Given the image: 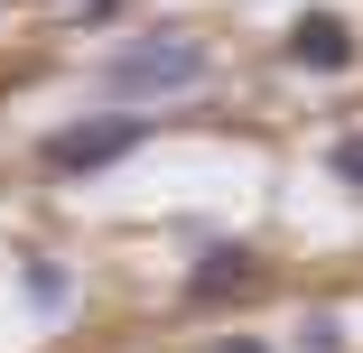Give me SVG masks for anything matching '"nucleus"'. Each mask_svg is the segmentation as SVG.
Here are the masks:
<instances>
[{
  "mask_svg": "<svg viewBox=\"0 0 363 353\" xmlns=\"http://www.w3.org/2000/svg\"><path fill=\"white\" fill-rule=\"evenodd\" d=\"M326 177L363 195V130H345V139H335V149H326Z\"/></svg>",
  "mask_w": 363,
  "mask_h": 353,
  "instance_id": "423d86ee",
  "label": "nucleus"
},
{
  "mask_svg": "<svg viewBox=\"0 0 363 353\" xmlns=\"http://www.w3.org/2000/svg\"><path fill=\"white\" fill-rule=\"evenodd\" d=\"M298 344H308V353H335L345 335H335V316H308V325H298Z\"/></svg>",
  "mask_w": 363,
  "mask_h": 353,
  "instance_id": "0eeeda50",
  "label": "nucleus"
},
{
  "mask_svg": "<svg viewBox=\"0 0 363 353\" xmlns=\"http://www.w3.org/2000/svg\"><path fill=\"white\" fill-rule=\"evenodd\" d=\"M214 353H270L261 335H224V344H214Z\"/></svg>",
  "mask_w": 363,
  "mask_h": 353,
  "instance_id": "6e6552de",
  "label": "nucleus"
},
{
  "mask_svg": "<svg viewBox=\"0 0 363 353\" xmlns=\"http://www.w3.org/2000/svg\"><path fill=\"white\" fill-rule=\"evenodd\" d=\"M242 289H261V260H252L242 242H205L196 270H186V298L214 307V298H242Z\"/></svg>",
  "mask_w": 363,
  "mask_h": 353,
  "instance_id": "7ed1b4c3",
  "label": "nucleus"
},
{
  "mask_svg": "<svg viewBox=\"0 0 363 353\" xmlns=\"http://www.w3.org/2000/svg\"><path fill=\"white\" fill-rule=\"evenodd\" d=\"M65 298H75V279H65V260H28V307H38V316H56Z\"/></svg>",
  "mask_w": 363,
  "mask_h": 353,
  "instance_id": "39448f33",
  "label": "nucleus"
},
{
  "mask_svg": "<svg viewBox=\"0 0 363 353\" xmlns=\"http://www.w3.org/2000/svg\"><path fill=\"white\" fill-rule=\"evenodd\" d=\"M94 84H103L112 103H159V93H196V84H205V47H196V37H140V47H112Z\"/></svg>",
  "mask_w": 363,
  "mask_h": 353,
  "instance_id": "f257e3e1",
  "label": "nucleus"
},
{
  "mask_svg": "<svg viewBox=\"0 0 363 353\" xmlns=\"http://www.w3.org/2000/svg\"><path fill=\"white\" fill-rule=\"evenodd\" d=\"M289 65H298V75H345L354 65V28L335 10H308L298 28H289Z\"/></svg>",
  "mask_w": 363,
  "mask_h": 353,
  "instance_id": "20e7f679",
  "label": "nucleus"
},
{
  "mask_svg": "<svg viewBox=\"0 0 363 353\" xmlns=\"http://www.w3.org/2000/svg\"><path fill=\"white\" fill-rule=\"evenodd\" d=\"M140 139H150V112H94V121H65V130H47V168L56 177H103V168H121Z\"/></svg>",
  "mask_w": 363,
  "mask_h": 353,
  "instance_id": "f03ea898",
  "label": "nucleus"
}]
</instances>
